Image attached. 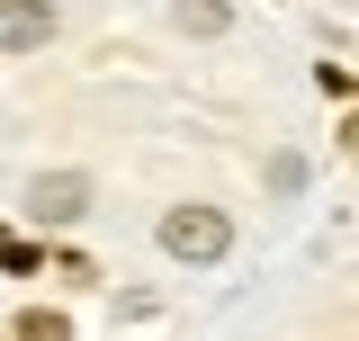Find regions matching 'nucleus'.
I'll list each match as a JSON object with an SVG mask.
<instances>
[{
    "label": "nucleus",
    "mask_w": 359,
    "mask_h": 341,
    "mask_svg": "<svg viewBox=\"0 0 359 341\" xmlns=\"http://www.w3.org/2000/svg\"><path fill=\"white\" fill-rule=\"evenodd\" d=\"M224 243H233V225H224V207H171L162 215V252L171 260H224Z\"/></svg>",
    "instance_id": "nucleus-1"
},
{
    "label": "nucleus",
    "mask_w": 359,
    "mask_h": 341,
    "mask_svg": "<svg viewBox=\"0 0 359 341\" xmlns=\"http://www.w3.org/2000/svg\"><path fill=\"white\" fill-rule=\"evenodd\" d=\"M27 215H36V225H81L90 215V180L81 170H36V180H27Z\"/></svg>",
    "instance_id": "nucleus-2"
},
{
    "label": "nucleus",
    "mask_w": 359,
    "mask_h": 341,
    "mask_svg": "<svg viewBox=\"0 0 359 341\" xmlns=\"http://www.w3.org/2000/svg\"><path fill=\"white\" fill-rule=\"evenodd\" d=\"M54 36V9L45 0H0V54H36Z\"/></svg>",
    "instance_id": "nucleus-3"
},
{
    "label": "nucleus",
    "mask_w": 359,
    "mask_h": 341,
    "mask_svg": "<svg viewBox=\"0 0 359 341\" xmlns=\"http://www.w3.org/2000/svg\"><path fill=\"white\" fill-rule=\"evenodd\" d=\"M171 18H180V36H224V27H233V9H224V0H180Z\"/></svg>",
    "instance_id": "nucleus-4"
},
{
    "label": "nucleus",
    "mask_w": 359,
    "mask_h": 341,
    "mask_svg": "<svg viewBox=\"0 0 359 341\" xmlns=\"http://www.w3.org/2000/svg\"><path fill=\"white\" fill-rule=\"evenodd\" d=\"M18 341H72V323H63L54 305H27V314H18Z\"/></svg>",
    "instance_id": "nucleus-5"
},
{
    "label": "nucleus",
    "mask_w": 359,
    "mask_h": 341,
    "mask_svg": "<svg viewBox=\"0 0 359 341\" xmlns=\"http://www.w3.org/2000/svg\"><path fill=\"white\" fill-rule=\"evenodd\" d=\"M269 189L297 198V189H306V153H269Z\"/></svg>",
    "instance_id": "nucleus-6"
},
{
    "label": "nucleus",
    "mask_w": 359,
    "mask_h": 341,
    "mask_svg": "<svg viewBox=\"0 0 359 341\" xmlns=\"http://www.w3.org/2000/svg\"><path fill=\"white\" fill-rule=\"evenodd\" d=\"M341 144H359V99H351V117H341Z\"/></svg>",
    "instance_id": "nucleus-7"
}]
</instances>
